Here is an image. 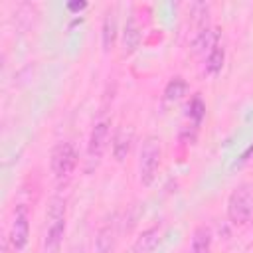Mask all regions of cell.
Masks as SVG:
<instances>
[{
  "label": "cell",
  "mask_w": 253,
  "mask_h": 253,
  "mask_svg": "<svg viewBox=\"0 0 253 253\" xmlns=\"http://www.w3.org/2000/svg\"><path fill=\"white\" fill-rule=\"evenodd\" d=\"M65 198L63 196H53L49 200L47 211H45V239H43V253H61V241L65 235Z\"/></svg>",
  "instance_id": "6da1fadb"
},
{
  "label": "cell",
  "mask_w": 253,
  "mask_h": 253,
  "mask_svg": "<svg viewBox=\"0 0 253 253\" xmlns=\"http://www.w3.org/2000/svg\"><path fill=\"white\" fill-rule=\"evenodd\" d=\"M160 162H162L160 138L154 134L144 136V140L140 144V154H138V178H140L142 186H150L156 180Z\"/></svg>",
  "instance_id": "7a4b0ae2"
},
{
  "label": "cell",
  "mask_w": 253,
  "mask_h": 253,
  "mask_svg": "<svg viewBox=\"0 0 253 253\" xmlns=\"http://www.w3.org/2000/svg\"><path fill=\"white\" fill-rule=\"evenodd\" d=\"M253 217V184H237L227 198V219L233 225H245Z\"/></svg>",
  "instance_id": "3957f363"
},
{
  "label": "cell",
  "mask_w": 253,
  "mask_h": 253,
  "mask_svg": "<svg viewBox=\"0 0 253 253\" xmlns=\"http://www.w3.org/2000/svg\"><path fill=\"white\" fill-rule=\"evenodd\" d=\"M79 164V154L71 142H57L49 154V168L57 180L69 178Z\"/></svg>",
  "instance_id": "277c9868"
},
{
  "label": "cell",
  "mask_w": 253,
  "mask_h": 253,
  "mask_svg": "<svg viewBox=\"0 0 253 253\" xmlns=\"http://www.w3.org/2000/svg\"><path fill=\"white\" fill-rule=\"evenodd\" d=\"M109 136H111V119L101 117L93 123L89 140H87V160L89 166H97L109 146Z\"/></svg>",
  "instance_id": "5b68a950"
},
{
  "label": "cell",
  "mask_w": 253,
  "mask_h": 253,
  "mask_svg": "<svg viewBox=\"0 0 253 253\" xmlns=\"http://www.w3.org/2000/svg\"><path fill=\"white\" fill-rule=\"evenodd\" d=\"M8 241L14 251H22L30 241V215H28V208L24 204L16 206V210H14Z\"/></svg>",
  "instance_id": "8992f818"
},
{
  "label": "cell",
  "mask_w": 253,
  "mask_h": 253,
  "mask_svg": "<svg viewBox=\"0 0 253 253\" xmlns=\"http://www.w3.org/2000/svg\"><path fill=\"white\" fill-rule=\"evenodd\" d=\"M117 241H119V221L117 219L105 221L95 233V243H93L95 253H115Z\"/></svg>",
  "instance_id": "52a82bcc"
},
{
  "label": "cell",
  "mask_w": 253,
  "mask_h": 253,
  "mask_svg": "<svg viewBox=\"0 0 253 253\" xmlns=\"http://www.w3.org/2000/svg\"><path fill=\"white\" fill-rule=\"evenodd\" d=\"M132 142H134V128L130 125H123L115 130V134L111 136V152H113V158L117 162H123L130 148H132Z\"/></svg>",
  "instance_id": "ba28073f"
},
{
  "label": "cell",
  "mask_w": 253,
  "mask_h": 253,
  "mask_svg": "<svg viewBox=\"0 0 253 253\" xmlns=\"http://www.w3.org/2000/svg\"><path fill=\"white\" fill-rule=\"evenodd\" d=\"M160 239H162V225L154 223L138 233V237L132 243V253H154Z\"/></svg>",
  "instance_id": "9c48e42d"
},
{
  "label": "cell",
  "mask_w": 253,
  "mask_h": 253,
  "mask_svg": "<svg viewBox=\"0 0 253 253\" xmlns=\"http://www.w3.org/2000/svg\"><path fill=\"white\" fill-rule=\"evenodd\" d=\"M215 45H219V30L217 28H206L202 32H196L192 36V51L194 53H210Z\"/></svg>",
  "instance_id": "30bf717a"
},
{
  "label": "cell",
  "mask_w": 253,
  "mask_h": 253,
  "mask_svg": "<svg viewBox=\"0 0 253 253\" xmlns=\"http://www.w3.org/2000/svg\"><path fill=\"white\" fill-rule=\"evenodd\" d=\"M121 45H123V53L125 55L134 53L136 47L140 45V28H138V22H136V18L132 14L125 22L123 36H121Z\"/></svg>",
  "instance_id": "8fae6325"
},
{
  "label": "cell",
  "mask_w": 253,
  "mask_h": 253,
  "mask_svg": "<svg viewBox=\"0 0 253 253\" xmlns=\"http://www.w3.org/2000/svg\"><path fill=\"white\" fill-rule=\"evenodd\" d=\"M119 38V26H117V14L113 8H109L105 12V18H103V24H101V43H103V49L109 53L113 47H115V42Z\"/></svg>",
  "instance_id": "7c38bea8"
},
{
  "label": "cell",
  "mask_w": 253,
  "mask_h": 253,
  "mask_svg": "<svg viewBox=\"0 0 253 253\" xmlns=\"http://www.w3.org/2000/svg\"><path fill=\"white\" fill-rule=\"evenodd\" d=\"M211 241H213V233L208 225H198L192 231V239H190V253H210L211 251Z\"/></svg>",
  "instance_id": "4fadbf2b"
},
{
  "label": "cell",
  "mask_w": 253,
  "mask_h": 253,
  "mask_svg": "<svg viewBox=\"0 0 253 253\" xmlns=\"http://www.w3.org/2000/svg\"><path fill=\"white\" fill-rule=\"evenodd\" d=\"M223 61H225V49L221 45H215L208 55H206V71L210 75H215L221 71L223 67Z\"/></svg>",
  "instance_id": "5bb4252c"
},
{
  "label": "cell",
  "mask_w": 253,
  "mask_h": 253,
  "mask_svg": "<svg viewBox=\"0 0 253 253\" xmlns=\"http://www.w3.org/2000/svg\"><path fill=\"white\" fill-rule=\"evenodd\" d=\"M188 89V83L182 77H174L168 81V85L164 87V99L166 101H178Z\"/></svg>",
  "instance_id": "9a60e30c"
},
{
  "label": "cell",
  "mask_w": 253,
  "mask_h": 253,
  "mask_svg": "<svg viewBox=\"0 0 253 253\" xmlns=\"http://www.w3.org/2000/svg\"><path fill=\"white\" fill-rule=\"evenodd\" d=\"M204 115H206V105H204V101H202L200 97H194L192 103H190V119L194 121V125H200L202 119H204Z\"/></svg>",
  "instance_id": "2e32d148"
},
{
  "label": "cell",
  "mask_w": 253,
  "mask_h": 253,
  "mask_svg": "<svg viewBox=\"0 0 253 253\" xmlns=\"http://www.w3.org/2000/svg\"><path fill=\"white\" fill-rule=\"evenodd\" d=\"M87 6V2H69L67 4V10H71V12H79V10H83Z\"/></svg>",
  "instance_id": "e0dca14e"
},
{
  "label": "cell",
  "mask_w": 253,
  "mask_h": 253,
  "mask_svg": "<svg viewBox=\"0 0 253 253\" xmlns=\"http://www.w3.org/2000/svg\"><path fill=\"white\" fill-rule=\"evenodd\" d=\"M251 158H253V144H251V146H249V148H247V150L241 154L239 164H245V162H247V160H251Z\"/></svg>",
  "instance_id": "ac0fdd59"
},
{
  "label": "cell",
  "mask_w": 253,
  "mask_h": 253,
  "mask_svg": "<svg viewBox=\"0 0 253 253\" xmlns=\"http://www.w3.org/2000/svg\"><path fill=\"white\" fill-rule=\"evenodd\" d=\"M69 253H83V247H81V245H73V247L69 249Z\"/></svg>",
  "instance_id": "d6986e66"
}]
</instances>
